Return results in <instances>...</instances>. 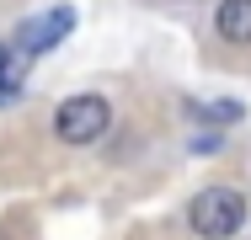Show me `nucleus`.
Here are the masks:
<instances>
[{"mask_svg": "<svg viewBox=\"0 0 251 240\" xmlns=\"http://www.w3.org/2000/svg\"><path fill=\"white\" fill-rule=\"evenodd\" d=\"M187 224H193V235H203V240L241 235V224H246V192H235V187H203L198 197L187 203Z\"/></svg>", "mask_w": 251, "mask_h": 240, "instance_id": "obj_1", "label": "nucleus"}, {"mask_svg": "<svg viewBox=\"0 0 251 240\" xmlns=\"http://www.w3.org/2000/svg\"><path fill=\"white\" fill-rule=\"evenodd\" d=\"M112 128V107L101 96H70L53 107V134L64 144H97Z\"/></svg>", "mask_w": 251, "mask_h": 240, "instance_id": "obj_2", "label": "nucleus"}, {"mask_svg": "<svg viewBox=\"0 0 251 240\" xmlns=\"http://www.w3.org/2000/svg\"><path fill=\"white\" fill-rule=\"evenodd\" d=\"M70 32H75V11H70V5H53V11L27 16V22L16 27V48H22V53H49V48H59Z\"/></svg>", "mask_w": 251, "mask_h": 240, "instance_id": "obj_3", "label": "nucleus"}, {"mask_svg": "<svg viewBox=\"0 0 251 240\" xmlns=\"http://www.w3.org/2000/svg\"><path fill=\"white\" fill-rule=\"evenodd\" d=\"M214 32L225 38V43H251V0H225L219 11H214Z\"/></svg>", "mask_w": 251, "mask_h": 240, "instance_id": "obj_4", "label": "nucleus"}, {"mask_svg": "<svg viewBox=\"0 0 251 240\" xmlns=\"http://www.w3.org/2000/svg\"><path fill=\"white\" fill-rule=\"evenodd\" d=\"M187 112L208 118V123H241V101H193Z\"/></svg>", "mask_w": 251, "mask_h": 240, "instance_id": "obj_5", "label": "nucleus"}, {"mask_svg": "<svg viewBox=\"0 0 251 240\" xmlns=\"http://www.w3.org/2000/svg\"><path fill=\"white\" fill-rule=\"evenodd\" d=\"M11 96H16V80H11V75H0V107H5Z\"/></svg>", "mask_w": 251, "mask_h": 240, "instance_id": "obj_6", "label": "nucleus"}]
</instances>
